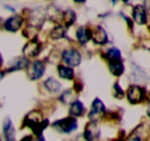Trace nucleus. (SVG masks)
Masks as SVG:
<instances>
[{
	"mask_svg": "<svg viewBox=\"0 0 150 141\" xmlns=\"http://www.w3.org/2000/svg\"><path fill=\"white\" fill-rule=\"evenodd\" d=\"M92 38L95 43L100 45L106 43L108 41V36L105 29L100 26H97L96 29L92 32Z\"/></svg>",
	"mask_w": 150,
	"mask_h": 141,
	"instance_id": "9b49d317",
	"label": "nucleus"
},
{
	"mask_svg": "<svg viewBox=\"0 0 150 141\" xmlns=\"http://www.w3.org/2000/svg\"><path fill=\"white\" fill-rule=\"evenodd\" d=\"M3 132L7 140H14L16 139V131L11 120L9 118H7L4 120L3 124Z\"/></svg>",
	"mask_w": 150,
	"mask_h": 141,
	"instance_id": "f8f14e48",
	"label": "nucleus"
},
{
	"mask_svg": "<svg viewBox=\"0 0 150 141\" xmlns=\"http://www.w3.org/2000/svg\"><path fill=\"white\" fill-rule=\"evenodd\" d=\"M29 61L26 57H20L13 62L11 67L9 69V71H13V70H20V69H24L26 68L29 67Z\"/></svg>",
	"mask_w": 150,
	"mask_h": 141,
	"instance_id": "2eb2a0df",
	"label": "nucleus"
},
{
	"mask_svg": "<svg viewBox=\"0 0 150 141\" xmlns=\"http://www.w3.org/2000/svg\"><path fill=\"white\" fill-rule=\"evenodd\" d=\"M3 63V60H2V57H1V54H0V67H1V66L2 65Z\"/></svg>",
	"mask_w": 150,
	"mask_h": 141,
	"instance_id": "a878e982",
	"label": "nucleus"
},
{
	"mask_svg": "<svg viewBox=\"0 0 150 141\" xmlns=\"http://www.w3.org/2000/svg\"><path fill=\"white\" fill-rule=\"evenodd\" d=\"M100 136V129L95 121L89 123L86 126L84 131V137L87 140H93Z\"/></svg>",
	"mask_w": 150,
	"mask_h": 141,
	"instance_id": "1a4fd4ad",
	"label": "nucleus"
},
{
	"mask_svg": "<svg viewBox=\"0 0 150 141\" xmlns=\"http://www.w3.org/2000/svg\"><path fill=\"white\" fill-rule=\"evenodd\" d=\"M45 86L47 90L51 93H57L61 89V84L54 78L51 77L45 82Z\"/></svg>",
	"mask_w": 150,
	"mask_h": 141,
	"instance_id": "a211bd4d",
	"label": "nucleus"
},
{
	"mask_svg": "<svg viewBox=\"0 0 150 141\" xmlns=\"http://www.w3.org/2000/svg\"><path fill=\"white\" fill-rule=\"evenodd\" d=\"M60 99H61V101L62 102L65 103V104H67V103H73V101H76V100H73V95L70 90H66L65 92L63 93L62 95H61Z\"/></svg>",
	"mask_w": 150,
	"mask_h": 141,
	"instance_id": "4be33fe9",
	"label": "nucleus"
},
{
	"mask_svg": "<svg viewBox=\"0 0 150 141\" xmlns=\"http://www.w3.org/2000/svg\"><path fill=\"white\" fill-rule=\"evenodd\" d=\"M76 19V16L73 10H68L63 13V21L67 26H70L75 22Z\"/></svg>",
	"mask_w": 150,
	"mask_h": 141,
	"instance_id": "6ab92c4d",
	"label": "nucleus"
},
{
	"mask_svg": "<svg viewBox=\"0 0 150 141\" xmlns=\"http://www.w3.org/2000/svg\"><path fill=\"white\" fill-rule=\"evenodd\" d=\"M145 90L137 85H131L127 90V98L131 104H138L144 98Z\"/></svg>",
	"mask_w": 150,
	"mask_h": 141,
	"instance_id": "39448f33",
	"label": "nucleus"
},
{
	"mask_svg": "<svg viewBox=\"0 0 150 141\" xmlns=\"http://www.w3.org/2000/svg\"><path fill=\"white\" fill-rule=\"evenodd\" d=\"M76 2H84L85 0H74Z\"/></svg>",
	"mask_w": 150,
	"mask_h": 141,
	"instance_id": "cd10ccee",
	"label": "nucleus"
},
{
	"mask_svg": "<svg viewBox=\"0 0 150 141\" xmlns=\"http://www.w3.org/2000/svg\"><path fill=\"white\" fill-rule=\"evenodd\" d=\"M24 126L31 128L38 136H42V131L48 125V120H42L40 113L31 112L25 117L23 120Z\"/></svg>",
	"mask_w": 150,
	"mask_h": 141,
	"instance_id": "f257e3e1",
	"label": "nucleus"
},
{
	"mask_svg": "<svg viewBox=\"0 0 150 141\" xmlns=\"http://www.w3.org/2000/svg\"><path fill=\"white\" fill-rule=\"evenodd\" d=\"M40 51V43L35 38L27 43L23 49L24 54H26V56H30V57H36L39 54Z\"/></svg>",
	"mask_w": 150,
	"mask_h": 141,
	"instance_id": "9d476101",
	"label": "nucleus"
},
{
	"mask_svg": "<svg viewBox=\"0 0 150 141\" xmlns=\"http://www.w3.org/2000/svg\"><path fill=\"white\" fill-rule=\"evenodd\" d=\"M92 31L88 27L81 26L76 31V38L78 41L82 44L87 43L92 38Z\"/></svg>",
	"mask_w": 150,
	"mask_h": 141,
	"instance_id": "ddd939ff",
	"label": "nucleus"
},
{
	"mask_svg": "<svg viewBox=\"0 0 150 141\" xmlns=\"http://www.w3.org/2000/svg\"><path fill=\"white\" fill-rule=\"evenodd\" d=\"M144 7L146 10L147 16L150 18V0H144Z\"/></svg>",
	"mask_w": 150,
	"mask_h": 141,
	"instance_id": "b1692460",
	"label": "nucleus"
},
{
	"mask_svg": "<svg viewBox=\"0 0 150 141\" xmlns=\"http://www.w3.org/2000/svg\"><path fill=\"white\" fill-rule=\"evenodd\" d=\"M111 1H112V3L114 4H117V2H118L119 1V0H111Z\"/></svg>",
	"mask_w": 150,
	"mask_h": 141,
	"instance_id": "bb28decb",
	"label": "nucleus"
},
{
	"mask_svg": "<svg viewBox=\"0 0 150 141\" xmlns=\"http://www.w3.org/2000/svg\"><path fill=\"white\" fill-rule=\"evenodd\" d=\"M123 1H124V2H125V3H127V2H128L129 0H123Z\"/></svg>",
	"mask_w": 150,
	"mask_h": 141,
	"instance_id": "c756f323",
	"label": "nucleus"
},
{
	"mask_svg": "<svg viewBox=\"0 0 150 141\" xmlns=\"http://www.w3.org/2000/svg\"><path fill=\"white\" fill-rule=\"evenodd\" d=\"M84 111V107L83 103L80 101L76 100L71 104L70 108V115L73 116H81Z\"/></svg>",
	"mask_w": 150,
	"mask_h": 141,
	"instance_id": "f3484780",
	"label": "nucleus"
},
{
	"mask_svg": "<svg viewBox=\"0 0 150 141\" xmlns=\"http://www.w3.org/2000/svg\"><path fill=\"white\" fill-rule=\"evenodd\" d=\"M147 114H148V115L150 117V107H149V109H148V110H147Z\"/></svg>",
	"mask_w": 150,
	"mask_h": 141,
	"instance_id": "c85d7f7f",
	"label": "nucleus"
},
{
	"mask_svg": "<svg viewBox=\"0 0 150 141\" xmlns=\"http://www.w3.org/2000/svg\"><path fill=\"white\" fill-rule=\"evenodd\" d=\"M62 59L64 63L70 67H76L80 65L81 62V56L76 49L64 50L62 53Z\"/></svg>",
	"mask_w": 150,
	"mask_h": 141,
	"instance_id": "20e7f679",
	"label": "nucleus"
},
{
	"mask_svg": "<svg viewBox=\"0 0 150 141\" xmlns=\"http://www.w3.org/2000/svg\"><path fill=\"white\" fill-rule=\"evenodd\" d=\"M23 24V19L18 15L10 17L4 23V28L10 32H16Z\"/></svg>",
	"mask_w": 150,
	"mask_h": 141,
	"instance_id": "6e6552de",
	"label": "nucleus"
},
{
	"mask_svg": "<svg viewBox=\"0 0 150 141\" xmlns=\"http://www.w3.org/2000/svg\"><path fill=\"white\" fill-rule=\"evenodd\" d=\"M4 76V72L0 71V80H1V79H3Z\"/></svg>",
	"mask_w": 150,
	"mask_h": 141,
	"instance_id": "393cba45",
	"label": "nucleus"
},
{
	"mask_svg": "<svg viewBox=\"0 0 150 141\" xmlns=\"http://www.w3.org/2000/svg\"><path fill=\"white\" fill-rule=\"evenodd\" d=\"M58 73L61 78L65 79H73L74 77V71L70 66H64L62 65L58 66Z\"/></svg>",
	"mask_w": 150,
	"mask_h": 141,
	"instance_id": "dca6fc26",
	"label": "nucleus"
},
{
	"mask_svg": "<svg viewBox=\"0 0 150 141\" xmlns=\"http://www.w3.org/2000/svg\"><path fill=\"white\" fill-rule=\"evenodd\" d=\"M109 69L113 75L120 76L124 72V65L121 59L109 61Z\"/></svg>",
	"mask_w": 150,
	"mask_h": 141,
	"instance_id": "4468645a",
	"label": "nucleus"
},
{
	"mask_svg": "<svg viewBox=\"0 0 150 141\" xmlns=\"http://www.w3.org/2000/svg\"><path fill=\"white\" fill-rule=\"evenodd\" d=\"M65 35V29L62 26H58L54 28L51 32V38L54 39H59Z\"/></svg>",
	"mask_w": 150,
	"mask_h": 141,
	"instance_id": "412c9836",
	"label": "nucleus"
},
{
	"mask_svg": "<svg viewBox=\"0 0 150 141\" xmlns=\"http://www.w3.org/2000/svg\"><path fill=\"white\" fill-rule=\"evenodd\" d=\"M45 72V66L40 60H36L32 63L30 70L29 71V75L30 78L33 80L40 79L42 77Z\"/></svg>",
	"mask_w": 150,
	"mask_h": 141,
	"instance_id": "423d86ee",
	"label": "nucleus"
},
{
	"mask_svg": "<svg viewBox=\"0 0 150 141\" xmlns=\"http://www.w3.org/2000/svg\"><path fill=\"white\" fill-rule=\"evenodd\" d=\"M133 17L135 21L139 24H144L147 21V13L144 7L140 4L133 7Z\"/></svg>",
	"mask_w": 150,
	"mask_h": 141,
	"instance_id": "0eeeda50",
	"label": "nucleus"
},
{
	"mask_svg": "<svg viewBox=\"0 0 150 141\" xmlns=\"http://www.w3.org/2000/svg\"><path fill=\"white\" fill-rule=\"evenodd\" d=\"M114 95H115L116 98H122L123 97H124V91L122 90L121 87H120L117 83H116L115 85H114Z\"/></svg>",
	"mask_w": 150,
	"mask_h": 141,
	"instance_id": "5701e85b",
	"label": "nucleus"
},
{
	"mask_svg": "<svg viewBox=\"0 0 150 141\" xmlns=\"http://www.w3.org/2000/svg\"><path fill=\"white\" fill-rule=\"evenodd\" d=\"M105 57L108 61L114 60H120L121 59V53L120 50L117 48H111L105 54Z\"/></svg>",
	"mask_w": 150,
	"mask_h": 141,
	"instance_id": "aec40b11",
	"label": "nucleus"
},
{
	"mask_svg": "<svg viewBox=\"0 0 150 141\" xmlns=\"http://www.w3.org/2000/svg\"><path fill=\"white\" fill-rule=\"evenodd\" d=\"M105 114V107L103 101L99 98H95L92 102V108L89 113V117L92 121H98L103 118Z\"/></svg>",
	"mask_w": 150,
	"mask_h": 141,
	"instance_id": "7ed1b4c3",
	"label": "nucleus"
},
{
	"mask_svg": "<svg viewBox=\"0 0 150 141\" xmlns=\"http://www.w3.org/2000/svg\"><path fill=\"white\" fill-rule=\"evenodd\" d=\"M53 127L59 132L64 133H70L77 129L78 123L76 118L73 117H67L61 120H57L53 123Z\"/></svg>",
	"mask_w": 150,
	"mask_h": 141,
	"instance_id": "f03ea898",
	"label": "nucleus"
}]
</instances>
